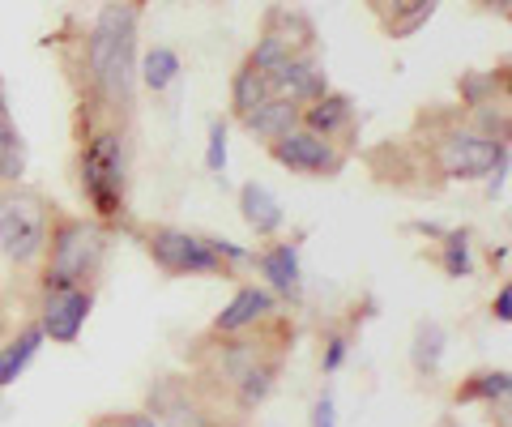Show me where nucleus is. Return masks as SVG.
<instances>
[{
	"mask_svg": "<svg viewBox=\"0 0 512 427\" xmlns=\"http://www.w3.org/2000/svg\"><path fill=\"white\" fill-rule=\"evenodd\" d=\"M77 180L99 223H120L128 210V141L120 129H94L77 154Z\"/></svg>",
	"mask_w": 512,
	"mask_h": 427,
	"instance_id": "3",
	"label": "nucleus"
},
{
	"mask_svg": "<svg viewBox=\"0 0 512 427\" xmlns=\"http://www.w3.org/2000/svg\"><path fill=\"white\" fill-rule=\"evenodd\" d=\"M146 415L158 419V427H235V419L222 410L218 389L163 376L146 393Z\"/></svg>",
	"mask_w": 512,
	"mask_h": 427,
	"instance_id": "5",
	"label": "nucleus"
},
{
	"mask_svg": "<svg viewBox=\"0 0 512 427\" xmlns=\"http://www.w3.org/2000/svg\"><path fill=\"white\" fill-rule=\"evenodd\" d=\"M350 120H355V99H350V94H338V90H325L320 99L299 107L303 129H312V133L329 137V141L338 137L342 129H350Z\"/></svg>",
	"mask_w": 512,
	"mask_h": 427,
	"instance_id": "14",
	"label": "nucleus"
},
{
	"mask_svg": "<svg viewBox=\"0 0 512 427\" xmlns=\"http://www.w3.org/2000/svg\"><path fill=\"white\" fill-rule=\"evenodd\" d=\"M286 56H295V52H291V47H286L278 35H269V30H265V35L256 39V47L248 52V65L261 69V73H269V69H274L278 60H286Z\"/></svg>",
	"mask_w": 512,
	"mask_h": 427,
	"instance_id": "28",
	"label": "nucleus"
},
{
	"mask_svg": "<svg viewBox=\"0 0 512 427\" xmlns=\"http://www.w3.org/2000/svg\"><path fill=\"white\" fill-rule=\"evenodd\" d=\"M440 265L448 278H470L474 274V252H470V231H444L440 235Z\"/></svg>",
	"mask_w": 512,
	"mask_h": 427,
	"instance_id": "25",
	"label": "nucleus"
},
{
	"mask_svg": "<svg viewBox=\"0 0 512 427\" xmlns=\"http://www.w3.org/2000/svg\"><path fill=\"white\" fill-rule=\"evenodd\" d=\"M491 316H495L500 325L512 321V287H508V282H504L500 291H495V299H491Z\"/></svg>",
	"mask_w": 512,
	"mask_h": 427,
	"instance_id": "32",
	"label": "nucleus"
},
{
	"mask_svg": "<svg viewBox=\"0 0 512 427\" xmlns=\"http://www.w3.org/2000/svg\"><path fill=\"white\" fill-rule=\"evenodd\" d=\"M239 124H244L256 141H278L291 129H299V103L282 99V94H269V99H261L252 112L239 116Z\"/></svg>",
	"mask_w": 512,
	"mask_h": 427,
	"instance_id": "13",
	"label": "nucleus"
},
{
	"mask_svg": "<svg viewBox=\"0 0 512 427\" xmlns=\"http://www.w3.org/2000/svg\"><path fill=\"white\" fill-rule=\"evenodd\" d=\"M491 261H495V265H508V244L495 248V252H491Z\"/></svg>",
	"mask_w": 512,
	"mask_h": 427,
	"instance_id": "36",
	"label": "nucleus"
},
{
	"mask_svg": "<svg viewBox=\"0 0 512 427\" xmlns=\"http://www.w3.org/2000/svg\"><path fill=\"white\" fill-rule=\"evenodd\" d=\"M227 158H231V124L210 120V141H205V171L210 176H227Z\"/></svg>",
	"mask_w": 512,
	"mask_h": 427,
	"instance_id": "27",
	"label": "nucleus"
},
{
	"mask_svg": "<svg viewBox=\"0 0 512 427\" xmlns=\"http://www.w3.org/2000/svg\"><path fill=\"white\" fill-rule=\"evenodd\" d=\"M504 154V137H487L478 129H453L436 141V167L444 171V180H487Z\"/></svg>",
	"mask_w": 512,
	"mask_h": 427,
	"instance_id": "7",
	"label": "nucleus"
},
{
	"mask_svg": "<svg viewBox=\"0 0 512 427\" xmlns=\"http://www.w3.org/2000/svg\"><path fill=\"white\" fill-rule=\"evenodd\" d=\"M52 205L39 193L18 184L0 188V252L18 265V270H35L43 265L47 235H52Z\"/></svg>",
	"mask_w": 512,
	"mask_h": 427,
	"instance_id": "4",
	"label": "nucleus"
},
{
	"mask_svg": "<svg viewBox=\"0 0 512 427\" xmlns=\"http://www.w3.org/2000/svg\"><path fill=\"white\" fill-rule=\"evenodd\" d=\"M269 158H274L278 167L295 171V176H338L346 167V154L333 146L329 137H320L312 129H291L286 137L269 141Z\"/></svg>",
	"mask_w": 512,
	"mask_h": 427,
	"instance_id": "8",
	"label": "nucleus"
},
{
	"mask_svg": "<svg viewBox=\"0 0 512 427\" xmlns=\"http://www.w3.org/2000/svg\"><path fill=\"white\" fill-rule=\"evenodd\" d=\"M175 77H180V56H175L171 47H150L146 56H137V82L146 90L163 94Z\"/></svg>",
	"mask_w": 512,
	"mask_h": 427,
	"instance_id": "22",
	"label": "nucleus"
},
{
	"mask_svg": "<svg viewBox=\"0 0 512 427\" xmlns=\"http://www.w3.org/2000/svg\"><path fill=\"white\" fill-rule=\"evenodd\" d=\"M504 184H508V154L495 163V171L487 176V197L495 201V197H504Z\"/></svg>",
	"mask_w": 512,
	"mask_h": 427,
	"instance_id": "33",
	"label": "nucleus"
},
{
	"mask_svg": "<svg viewBox=\"0 0 512 427\" xmlns=\"http://www.w3.org/2000/svg\"><path fill=\"white\" fill-rule=\"evenodd\" d=\"M239 214H244V223L261 235V240L278 235L282 223H286V210L278 205V197L269 193L265 184H256V180H248L244 188H239Z\"/></svg>",
	"mask_w": 512,
	"mask_h": 427,
	"instance_id": "15",
	"label": "nucleus"
},
{
	"mask_svg": "<svg viewBox=\"0 0 512 427\" xmlns=\"http://www.w3.org/2000/svg\"><path fill=\"white\" fill-rule=\"evenodd\" d=\"M278 372H282V359L278 355H265L261 363H252V368L239 376V385L231 389V402H235V415H248V410L261 406L269 393L278 385Z\"/></svg>",
	"mask_w": 512,
	"mask_h": 427,
	"instance_id": "16",
	"label": "nucleus"
},
{
	"mask_svg": "<svg viewBox=\"0 0 512 427\" xmlns=\"http://www.w3.org/2000/svg\"><path fill=\"white\" fill-rule=\"evenodd\" d=\"M94 291L90 287H64V291H39V329L43 338H52L60 346H73L82 338V329L90 321Z\"/></svg>",
	"mask_w": 512,
	"mask_h": 427,
	"instance_id": "9",
	"label": "nucleus"
},
{
	"mask_svg": "<svg viewBox=\"0 0 512 427\" xmlns=\"http://www.w3.org/2000/svg\"><path fill=\"white\" fill-rule=\"evenodd\" d=\"M43 342H47V338H43V329H39V321H35V325H26L18 338H9L5 346H0V389H9V385L30 368V359L39 355Z\"/></svg>",
	"mask_w": 512,
	"mask_h": 427,
	"instance_id": "18",
	"label": "nucleus"
},
{
	"mask_svg": "<svg viewBox=\"0 0 512 427\" xmlns=\"http://www.w3.org/2000/svg\"><path fill=\"white\" fill-rule=\"evenodd\" d=\"M448 355V334L436 321H419L414 325V342H410V368L419 376H436L444 368Z\"/></svg>",
	"mask_w": 512,
	"mask_h": 427,
	"instance_id": "19",
	"label": "nucleus"
},
{
	"mask_svg": "<svg viewBox=\"0 0 512 427\" xmlns=\"http://www.w3.org/2000/svg\"><path fill=\"white\" fill-rule=\"evenodd\" d=\"M22 176H26V141L18 124L5 116L0 120V184H18Z\"/></svg>",
	"mask_w": 512,
	"mask_h": 427,
	"instance_id": "23",
	"label": "nucleus"
},
{
	"mask_svg": "<svg viewBox=\"0 0 512 427\" xmlns=\"http://www.w3.org/2000/svg\"><path fill=\"white\" fill-rule=\"evenodd\" d=\"M256 270L265 274V287L291 299V304H299L303 295V265H299V248L291 240H278V244H265L261 252H256Z\"/></svg>",
	"mask_w": 512,
	"mask_h": 427,
	"instance_id": "12",
	"label": "nucleus"
},
{
	"mask_svg": "<svg viewBox=\"0 0 512 427\" xmlns=\"http://www.w3.org/2000/svg\"><path fill=\"white\" fill-rule=\"evenodd\" d=\"M107 227L99 218H52L43 252L39 291H64V287H94L107 261Z\"/></svg>",
	"mask_w": 512,
	"mask_h": 427,
	"instance_id": "2",
	"label": "nucleus"
},
{
	"mask_svg": "<svg viewBox=\"0 0 512 427\" xmlns=\"http://www.w3.org/2000/svg\"><path fill=\"white\" fill-rule=\"evenodd\" d=\"M94 427H158V419H150L146 410H141V415H107V419H99Z\"/></svg>",
	"mask_w": 512,
	"mask_h": 427,
	"instance_id": "31",
	"label": "nucleus"
},
{
	"mask_svg": "<svg viewBox=\"0 0 512 427\" xmlns=\"http://www.w3.org/2000/svg\"><path fill=\"white\" fill-rule=\"evenodd\" d=\"M350 355V338L346 334H329L325 338V355H320V372H338Z\"/></svg>",
	"mask_w": 512,
	"mask_h": 427,
	"instance_id": "29",
	"label": "nucleus"
},
{
	"mask_svg": "<svg viewBox=\"0 0 512 427\" xmlns=\"http://www.w3.org/2000/svg\"><path fill=\"white\" fill-rule=\"evenodd\" d=\"M410 231H419V235H436V240L444 235V227H440V223H410Z\"/></svg>",
	"mask_w": 512,
	"mask_h": 427,
	"instance_id": "35",
	"label": "nucleus"
},
{
	"mask_svg": "<svg viewBox=\"0 0 512 427\" xmlns=\"http://www.w3.org/2000/svg\"><path fill=\"white\" fill-rule=\"evenodd\" d=\"M312 427H338V406H333V393H320V398H316Z\"/></svg>",
	"mask_w": 512,
	"mask_h": 427,
	"instance_id": "30",
	"label": "nucleus"
},
{
	"mask_svg": "<svg viewBox=\"0 0 512 427\" xmlns=\"http://www.w3.org/2000/svg\"><path fill=\"white\" fill-rule=\"evenodd\" d=\"M133 5H141V0H133Z\"/></svg>",
	"mask_w": 512,
	"mask_h": 427,
	"instance_id": "38",
	"label": "nucleus"
},
{
	"mask_svg": "<svg viewBox=\"0 0 512 427\" xmlns=\"http://www.w3.org/2000/svg\"><path fill=\"white\" fill-rule=\"evenodd\" d=\"M9 116V107H5V90H0V120H5Z\"/></svg>",
	"mask_w": 512,
	"mask_h": 427,
	"instance_id": "37",
	"label": "nucleus"
},
{
	"mask_svg": "<svg viewBox=\"0 0 512 427\" xmlns=\"http://www.w3.org/2000/svg\"><path fill=\"white\" fill-rule=\"evenodd\" d=\"M436 9H440V0H380V18H384V30H389L393 39L419 35Z\"/></svg>",
	"mask_w": 512,
	"mask_h": 427,
	"instance_id": "17",
	"label": "nucleus"
},
{
	"mask_svg": "<svg viewBox=\"0 0 512 427\" xmlns=\"http://www.w3.org/2000/svg\"><path fill=\"white\" fill-rule=\"evenodd\" d=\"M146 252L171 278H227L231 265L218 257L210 235H192L180 227H154L146 235Z\"/></svg>",
	"mask_w": 512,
	"mask_h": 427,
	"instance_id": "6",
	"label": "nucleus"
},
{
	"mask_svg": "<svg viewBox=\"0 0 512 427\" xmlns=\"http://www.w3.org/2000/svg\"><path fill=\"white\" fill-rule=\"evenodd\" d=\"M265 82H269V94H282V99H291L299 107L320 99V94L329 90V77L316 65L312 52H295V56L278 60V65L265 73Z\"/></svg>",
	"mask_w": 512,
	"mask_h": 427,
	"instance_id": "10",
	"label": "nucleus"
},
{
	"mask_svg": "<svg viewBox=\"0 0 512 427\" xmlns=\"http://www.w3.org/2000/svg\"><path fill=\"white\" fill-rule=\"evenodd\" d=\"M274 312H278V295L269 287H239L231 304L214 316L210 334H248V329L265 325Z\"/></svg>",
	"mask_w": 512,
	"mask_h": 427,
	"instance_id": "11",
	"label": "nucleus"
},
{
	"mask_svg": "<svg viewBox=\"0 0 512 427\" xmlns=\"http://www.w3.org/2000/svg\"><path fill=\"white\" fill-rule=\"evenodd\" d=\"M508 398H512V372L508 368H483V372H474L466 385H457V402L508 406Z\"/></svg>",
	"mask_w": 512,
	"mask_h": 427,
	"instance_id": "20",
	"label": "nucleus"
},
{
	"mask_svg": "<svg viewBox=\"0 0 512 427\" xmlns=\"http://www.w3.org/2000/svg\"><path fill=\"white\" fill-rule=\"evenodd\" d=\"M137 22H141V5L107 0L86 35L90 90L111 116H133L137 107Z\"/></svg>",
	"mask_w": 512,
	"mask_h": 427,
	"instance_id": "1",
	"label": "nucleus"
},
{
	"mask_svg": "<svg viewBox=\"0 0 512 427\" xmlns=\"http://www.w3.org/2000/svg\"><path fill=\"white\" fill-rule=\"evenodd\" d=\"M265 30H269V35H278L286 47H291V52H312V43H316V30H312V22L303 18L299 9H286V5L269 9Z\"/></svg>",
	"mask_w": 512,
	"mask_h": 427,
	"instance_id": "21",
	"label": "nucleus"
},
{
	"mask_svg": "<svg viewBox=\"0 0 512 427\" xmlns=\"http://www.w3.org/2000/svg\"><path fill=\"white\" fill-rule=\"evenodd\" d=\"M261 99H269V82H265V73L261 69H252L248 60L235 69V77H231V112L235 116H244V112H252Z\"/></svg>",
	"mask_w": 512,
	"mask_h": 427,
	"instance_id": "24",
	"label": "nucleus"
},
{
	"mask_svg": "<svg viewBox=\"0 0 512 427\" xmlns=\"http://www.w3.org/2000/svg\"><path fill=\"white\" fill-rule=\"evenodd\" d=\"M483 9H491V13H500V18H508V13H512V0H483Z\"/></svg>",
	"mask_w": 512,
	"mask_h": 427,
	"instance_id": "34",
	"label": "nucleus"
},
{
	"mask_svg": "<svg viewBox=\"0 0 512 427\" xmlns=\"http://www.w3.org/2000/svg\"><path fill=\"white\" fill-rule=\"evenodd\" d=\"M457 94H461V107H487L495 103V94L504 99V73H466L457 82Z\"/></svg>",
	"mask_w": 512,
	"mask_h": 427,
	"instance_id": "26",
	"label": "nucleus"
}]
</instances>
